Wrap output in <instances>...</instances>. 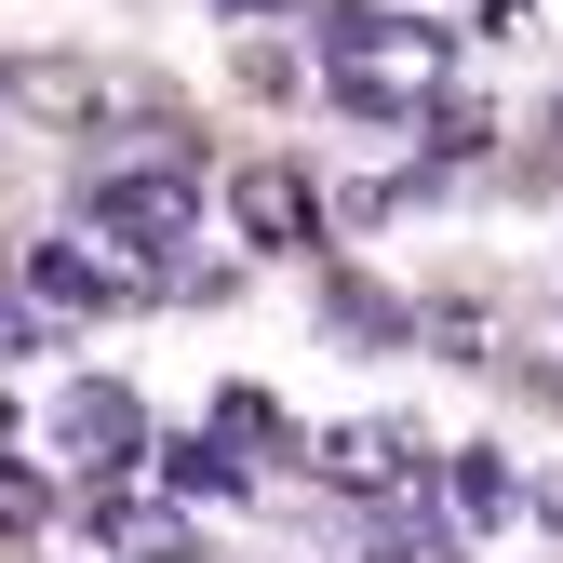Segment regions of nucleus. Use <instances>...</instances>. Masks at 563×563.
<instances>
[{"mask_svg": "<svg viewBox=\"0 0 563 563\" xmlns=\"http://www.w3.org/2000/svg\"><path fill=\"white\" fill-rule=\"evenodd\" d=\"M322 95H335L349 121L402 134L416 108H443V27H416V14H376V0L322 14Z\"/></svg>", "mask_w": 563, "mask_h": 563, "instance_id": "nucleus-1", "label": "nucleus"}, {"mask_svg": "<svg viewBox=\"0 0 563 563\" xmlns=\"http://www.w3.org/2000/svg\"><path fill=\"white\" fill-rule=\"evenodd\" d=\"M81 201H95V242H121V268H162V255L201 242V175L188 162H121Z\"/></svg>", "mask_w": 563, "mask_h": 563, "instance_id": "nucleus-2", "label": "nucleus"}, {"mask_svg": "<svg viewBox=\"0 0 563 563\" xmlns=\"http://www.w3.org/2000/svg\"><path fill=\"white\" fill-rule=\"evenodd\" d=\"M54 443L81 456V497H121V483L148 470V416H134V389L95 376V389H67V402H54Z\"/></svg>", "mask_w": 563, "mask_h": 563, "instance_id": "nucleus-3", "label": "nucleus"}, {"mask_svg": "<svg viewBox=\"0 0 563 563\" xmlns=\"http://www.w3.org/2000/svg\"><path fill=\"white\" fill-rule=\"evenodd\" d=\"M309 470L335 483V497H416V470H430V443L389 430V416H349V430L309 443Z\"/></svg>", "mask_w": 563, "mask_h": 563, "instance_id": "nucleus-4", "label": "nucleus"}, {"mask_svg": "<svg viewBox=\"0 0 563 563\" xmlns=\"http://www.w3.org/2000/svg\"><path fill=\"white\" fill-rule=\"evenodd\" d=\"M148 268H121L95 242H27V309H134Z\"/></svg>", "mask_w": 563, "mask_h": 563, "instance_id": "nucleus-5", "label": "nucleus"}, {"mask_svg": "<svg viewBox=\"0 0 563 563\" xmlns=\"http://www.w3.org/2000/svg\"><path fill=\"white\" fill-rule=\"evenodd\" d=\"M229 229H242L255 255H296V242L322 229V188H309L296 162H255V175H229Z\"/></svg>", "mask_w": 563, "mask_h": 563, "instance_id": "nucleus-6", "label": "nucleus"}, {"mask_svg": "<svg viewBox=\"0 0 563 563\" xmlns=\"http://www.w3.org/2000/svg\"><path fill=\"white\" fill-rule=\"evenodd\" d=\"M81 523H95L108 563H201V523L175 497H81Z\"/></svg>", "mask_w": 563, "mask_h": 563, "instance_id": "nucleus-7", "label": "nucleus"}, {"mask_svg": "<svg viewBox=\"0 0 563 563\" xmlns=\"http://www.w3.org/2000/svg\"><path fill=\"white\" fill-rule=\"evenodd\" d=\"M443 510H456V537L523 523V470H510V456H456V470H443Z\"/></svg>", "mask_w": 563, "mask_h": 563, "instance_id": "nucleus-8", "label": "nucleus"}, {"mask_svg": "<svg viewBox=\"0 0 563 563\" xmlns=\"http://www.w3.org/2000/svg\"><path fill=\"white\" fill-rule=\"evenodd\" d=\"M148 470L175 483V497H242V456H229V443H162Z\"/></svg>", "mask_w": 563, "mask_h": 563, "instance_id": "nucleus-9", "label": "nucleus"}, {"mask_svg": "<svg viewBox=\"0 0 563 563\" xmlns=\"http://www.w3.org/2000/svg\"><path fill=\"white\" fill-rule=\"evenodd\" d=\"M363 563H456V523L402 510V523H376V537H363Z\"/></svg>", "mask_w": 563, "mask_h": 563, "instance_id": "nucleus-10", "label": "nucleus"}, {"mask_svg": "<svg viewBox=\"0 0 563 563\" xmlns=\"http://www.w3.org/2000/svg\"><path fill=\"white\" fill-rule=\"evenodd\" d=\"M483 148H497V121H483L470 95H443L430 108V162H483Z\"/></svg>", "mask_w": 563, "mask_h": 563, "instance_id": "nucleus-11", "label": "nucleus"}, {"mask_svg": "<svg viewBox=\"0 0 563 563\" xmlns=\"http://www.w3.org/2000/svg\"><path fill=\"white\" fill-rule=\"evenodd\" d=\"M216 443H282V416H268L255 389H229V402H216Z\"/></svg>", "mask_w": 563, "mask_h": 563, "instance_id": "nucleus-12", "label": "nucleus"}, {"mask_svg": "<svg viewBox=\"0 0 563 563\" xmlns=\"http://www.w3.org/2000/svg\"><path fill=\"white\" fill-rule=\"evenodd\" d=\"M27 349H41V309H27V296H0V363H27Z\"/></svg>", "mask_w": 563, "mask_h": 563, "instance_id": "nucleus-13", "label": "nucleus"}, {"mask_svg": "<svg viewBox=\"0 0 563 563\" xmlns=\"http://www.w3.org/2000/svg\"><path fill=\"white\" fill-rule=\"evenodd\" d=\"M470 14H483V27H497V14H523V0H470Z\"/></svg>", "mask_w": 563, "mask_h": 563, "instance_id": "nucleus-14", "label": "nucleus"}, {"mask_svg": "<svg viewBox=\"0 0 563 563\" xmlns=\"http://www.w3.org/2000/svg\"><path fill=\"white\" fill-rule=\"evenodd\" d=\"M229 14H296V0H229Z\"/></svg>", "mask_w": 563, "mask_h": 563, "instance_id": "nucleus-15", "label": "nucleus"}, {"mask_svg": "<svg viewBox=\"0 0 563 563\" xmlns=\"http://www.w3.org/2000/svg\"><path fill=\"white\" fill-rule=\"evenodd\" d=\"M537 510H550V523H563V483H537Z\"/></svg>", "mask_w": 563, "mask_h": 563, "instance_id": "nucleus-16", "label": "nucleus"}, {"mask_svg": "<svg viewBox=\"0 0 563 563\" xmlns=\"http://www.w3.org/2000/svg\"><path fill=\"white\" fill-rule=\"evenodd\" d=\"M0 443H14V402H0Z\"/></svg>", "mask_w": 563, "mask_h": 563, "instance_id": "nucleus-17", "label": "nucleus"}, {"mask_svg": "<svg viewBox=\"0 0 563 563\" xmlns=\"http://www.w3.org/2000/svg\"><path fill=\"white\" fill-rule=\"evenodd\" d=\"M0 108H14V81H0Z\"/></svg>", "mask_w": 563, "mask_h": 563, "instance_id": "nucleus-18", "label": "nucleus"}]
</instances>
